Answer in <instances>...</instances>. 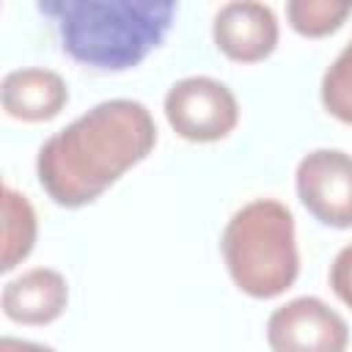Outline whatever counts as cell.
<instances>
[{"instance_id": "1", "label": "cell", "mask_w": 352, "mask_h": 352, "mask_svg": "<svg viewBox=\"0 0 352 352\" xmlns=\"http://www.w3.org/2000/svg\"><path fill=\"white\" fill-rule=\"evenodd\" d=\"M151 110L138 99H104L50 135L36 154L47 198L63 209L94 204L157 146Z\"/></svg>"}, {"instance_id": "2", "label": "cell", "mask_w": 352, "mask_h": 352, "mask_svg": "<svg viewBox=\"0 0 352 352\" xmlns=\"http://www.w3.org/2000/svg\"><path fill=\"white\" fill-rule=\"evenodd\" d=\"M36 6L74 63L129 72L165 41L179 0H36Z\"/></svg>"}, {"instance_id": "3", "label": "cell", "mask_w": 352, "mask_h": 352, "mask_svg": "<svg viewBox=\"0 0 352 352\" xmlns=\"http://www.w3.org/2000/svg\"><path fill=\"white\" fill-rule=\"evenodd\" d=\"M220 253L231 283L253 300L286 294L300 275L294 214L278 198H253L239 206L223 234Z\"/></svg>"}, {"instance_id": "4", "label": "cell", "mask_w": 352, "mask_h": 352, "mask_svg": "<svg viewBox=\"0 0 352 352\" xmlns=\"http://www.w3.org/2000/svg\"><path fill=\"white\" fill-rule=\"evenodd\" d=\"M162 113L168 126L190 143H217L239 124L234 91L206 74L176 80L162 99Z\"/></svg>"}, {"instance_id": "5", "label": "cell", "mask_w": 352, "mask_h": 352, "mask_svg": "<svg viewBox=\"0 0 352 352\" xmlns=\"http://www.w3.org/2000/svg\"><path fill=\"white\" fill-rule=\"evenodd\" d=\"M294 190L308 214L327 228H352V154L314 148L294 168Z\"/></svg>"}, {"instance_id": "6", "label": "cell", "mask_w": 352, "mask_h": 352, "mask_svg": "<svg viewBox=\"0 0 352 352\" xmlns=\"http://www.w3.org/2000/svg\"><path fill=\"white\" fill-rule=\"evenodd\" d=\"M267 344L275 352H341L349 344V327L336 308L305 294L270 314Z\"/></svg>"}, {"instance_id": "7", "label": "cell", "mask_w": 352, "mask_h": 352, "mask_svg": "<svg viewBox=\"0 0 352 352\" xmlns=\"http://www.w3.org/2000/svg\"><path fill=\"white\" fill-rule=\"evenodd\" d=\"M280 38L275 11L264 0H228L214 11L212 41L234 63L267 60Z\"/></svg>"}, {"instance_id": "8", "label": "cell", "mask_w": 352, "mask_h": 352, "mask_svg": "<svg viewBox=\"0 0 352 352\" xmlns=\"http://www.w3.org/2000/svg\"><path fill=\"white\" fill-rule=\"evenodd\" d=\"M0 305L14 324L44 327L63 316L69 305V283L52 267H30L3 286Z\"/></svg>"}, {"instance_id": "9", "label": "cell", "mask_w": 352, "mask_h": 352, "mask_svg": "<svg viewBox=\"0 0 352 352\" xmlns=\"http://www.w3.org/2000/svg\"><path fill=\"white\" fill-rule=\"evenodd\" d=\"M0 99L8 118L22 124H44L58 118L69 104V85L52 69L25 66L3 77Z\"/></svg>"}, {"instance_id": "10", "label": "cell", "mask_w": 352, "mask_h": 352, "mask_svg": "<svg viewBox=\"0 0 352 352\" xmlns=\"http://www.w3.org/2000/svg\"><path fill=\"white\" fill-rule=\"evenodd\" d=\"M38 236V217L28 195L14 190L11 184L3 187V253H0V270L11 272L19 267L36 248Z\"/></svg>"}, {"instance_id": "11", "label": "cell", "mask_w": 352, "mask_h": 352, "mask_svg": "<svg viewBox=\"0 0 352 352\" xmlns=\"http://www.w3.org/2000/svg\"><path fill=\"white\" fill-rule=\"evenodd\" d=\"M352 16V0H286V22L302 38H324Z\"/></svg>"}, {"instance_id": "12", "label": "cell", "mask_w": 352, "mask_h": 352, "mask_svg": "<svg viewBox=\"0 0 352 352\" xmlns=\"http://www.w3.org/2000/svg\"><path fill=\"white\" fill-rule=\"evenodd\" d=\"M319 99L327 116L352 126V41L324 69L319 82Z\"/></svg>"}, {"instance_id": "13", "label": "cell", "mask_w": 352, "mask_h": 352, "mask_svg": "<svg viewBox=\"0 0 352 352\" xmlns=\"http://www.w3.org/2000/svg\"><path fill=\"white\" fill-rule=\"evenodd\" d=\"M327 280H330V289L338 297V302H344L352 311V242L336 253L330 272H327Z\"/></svg>"}]
</instances>
